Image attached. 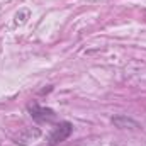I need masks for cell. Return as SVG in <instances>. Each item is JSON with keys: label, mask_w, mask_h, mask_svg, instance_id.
I'll return each instance as SVG.
<instances>
[{"label": "cell", "mask_w": 146, "mask_h": 146, "mask_svg": "<svg viewBox=\"0 0 146 146\" xmlns=\"http://www.w3.org/2000/svg\"><path fill=\"white\" fill-rule=\"evenodd\" d=\"M70 131H72V126L68 124V122H65L61 127L58 126L56 129H54V133L51 134V145H56V143H61L65 138H68V134H70Z\"/></svg>", "instance_id": "cell-1"}]
</instances>
